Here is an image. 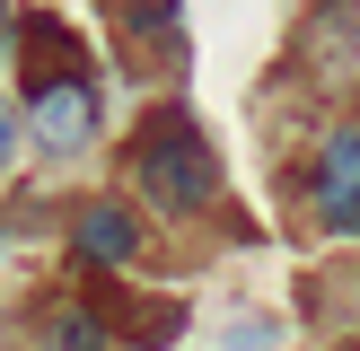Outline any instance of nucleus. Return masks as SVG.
I'll use <instances>...</instances> for the list:
<instances>
[{
    "label": "nucleus",
    "mask_w": 360,
    "mask_h": 351,
    "mask_svg": "<svg viewBox=\"0 0 360 351\" xmlns=\"http://www.w3.org/2000/svg\"><path fill=\"white\" fill-rule=\"evenodd\" d=\"M70 255H79L88 272H123V263L141 255L132 211H123V202H88V211H79V228H70Z\"/></svg>",
    "instance_id": "obj_5"
},
{
    "label": "nucleus",
    "mask_w": 360,
    "mask_h": 351,
    "mask_svg": "<svg viewBox=\"0 0 360 351\" xmlns=\"http://www.w3.org/2000/svg\"><path fill=\"white\" fill-rule=\"evenodd\" d=\"M167 18H176V0H123V27L150 44V35H167Z\"/></svg>",
    "instance_id": "obj_8"
},
{
    "label": "nucleus",
    "mask_w": 360,
    "mask_h": 351,
    "mask_svg": "<svg viewBox=\"0 0 360 351\" xmlns=\"http://www.w3.org/2000/svg\"><path fill=\"white\" fill-rule=\"evenodd\" d=\"M18 150H27V105H9V97H0V185H9Z\"/></svg>",
    "instance_id": "obj_7"
},
{
    "label": "nucleus",
    "mask_w": 360,
    "mask_h": 351,
    "mask_svg": "<svg viewBox=\"0 0 360 351\" xmlns=\"http://www.w3.org/2000/svg\"><path fill=\"white\" fill-rule=\"evenodd\" d=\"M316 220L360 237V123H343L326 140V158H316Z\"/></svg>",
    "instance_id": "obj_4"
},
{
    "label": "nucleus",
    "mask_w": 360,
    "mask_h": 351,
    "mask_svg": "<svg viewBox=\"0 0 360 351\" xmlns=\"http://www.w3.org/2000/svg\"><path fill=\"white\" fill-rule=\"evenodd\" d=\"M132 185L150 193L167 220H193V211L220 202V167H211L202 132H193L176 105H158V114L141 123V140H132Z\"/></svg>",
    "instance_id": "obj_1"
},
{
    "label": "nucleus",
    "mask_w": 360,
    "mask_h": 351,
    "mask_svg": "<svg viewBox=\"0 0 360 351\" xmlns=\"http://www.w3.org/2000/svg\"><path fill=\"white\" fill-rule=\"evenodd\" d=\"M27 140L53 158H79L88 140H97V79H79V70H53V79L27 88Z\"/></svg>",
    "instance_id": "obj_2"
},
{
    "label": "nucleus",
    "mask_w": 360,
    "mask_h": 351,
    "mask_svg": "<svg viewBox=\"0 0 360 351\" xmlns=\"http://www.w3.org/2000/svg\"><path fill=\"white\" fill-rule=\"evenodd\" d=\"M299 70L326 88H352L360 79V0H316L308 27H299Z\"/></svg>",
    "instance_id": "obj_3"
},
{
    "label": "nucleus",
    "mask_w": 360,
    "mask_h": 351,
    "mask_svg": "<svg viewBox=\"0 0 360 351\" xmlns=\"http://www.w3.org/2000/svg\"><path fill=\"white\" fill-rule=\"evenodd\" d=\"M35 351H115V333H105L97 307H79V298H70V307L44 316V343H35Z\"/></svg>",
    "instance_id": "obj_6"
}]
</instances>
